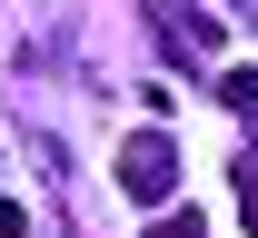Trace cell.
Segmentation results:
<instances>
[{
  "label": "cell",
  "instance_id": "6da1fadb",
  "mask_svg": "<svg viewBox=\"0 0 258 238\" xmlns=\"http://www.w3.org/2000/svg\"><path fill=\"white\" fill-rule=\"evenodd\" d=\"M119 189H129L139 208H159L169 189H179V149H169V129H139V139L119 149Z\"/></svg>",
  "mask_w": 258,
  "mask_h": 238
},
{
  "label": "cell",
  "instance_id": "7a4b0ae2",
  "mask_svg": "<svg viewBox=\"0 0 258 238\" xmlns=\"http://www.w3.org/2000/svg\"><path fill=\"white\" fill-rule=\"evenodd\" d=\"M169 40L179 50H219V10H169Z\"/></svg>",
  "mask_w": 258,
  "mask_h": 238
},
{
  "label": "cell",
  "instance_id": "3957f363",
  "mask_svg": "<svg viewBox=\"0 0 258 238\" xmlns=\"http://www.w3.org/2000/svg\"><path fill=\"white\" fill-rule=\"evenodd\" d=\"M238 218L258 228V149H238Z\"/></svg>",
  "mask_w": 258,
  "mask_h": 238
},
{
  "label": "cell",
  "instance_id": "277c9868",
  "mask_svg": "<svg viewBox=\"0 0 258 238\" xmlns=\"http://www.w3.org/2000/svg\"><path fill=\"white\" fill-rule=\"evenodd\" d=\"M149 238H209V218H189V208H169V218H159Z\"/></svg>",
  "mask_w": 258,
  "mask_h": 238
},
{
  "label": "cell",
  "instance_id": "5b68a950",
  "mask_svg": "<svg viewBox=\"0 0 258 238\" xmlns=\"http://www.w3.org/2000/svg\"><path fill=\"white\" fill-rule=\"evenodd\" d=\"M20 228H30V208H20V199H0V238H20Z\"/></svg>",
  "mask_w": 258,
  "mask_h": 238
}]
</instances>
